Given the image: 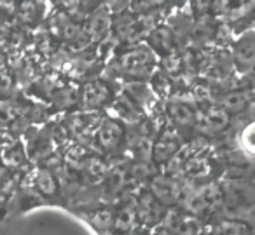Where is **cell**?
<instances>
[{"instance_id": "19", "label": "cell", "mask_w": 255, "mask_h": 235, "mask_svg": "<svg viewBox=\"0 0 255 235\" xmlns=\"http://www.w3.org/2000/svg\"><path fill=\"white\" fill-rule=\"evenodd\" d=\"M42 4H37V2H23V4L16 5V12L19 23L23 25H35L40 19V14H42V9H39Z\"/></svg>"}, {"instance_id": "10", "label": "cell", "mask_w": 255, "mask_h": 235, "mask_svg": "<svg viewBox=\"0 0 255 235\" xmlns=\"http://www.w3.org/2000/svg\"><path fill=\"white\" fill-rule=\"evenodd\" d=\"M109 112L112 113V119L119 120L123 126L124 124L138 126V124L145 119L142 110H140L136 105H133L123 92H119V94L114 98V101L109 105Z\"/></svg>"}, {"instance_id": "7", "label": "cell", "mask_w": 255, "mask_h": 235, "mask_svg": "<svg viewBox=\"0 0 255 235\" xmlns=\"http://www.w3.org/2000/svg\"><path fill=\"white\" fill-rule=\"evenodd\" d=\"M116 98L112 85L105 78H93L86 82L81 89V105L86 112L96 113V110L105 108Z\"/></svg>"}, {"instance_id": "3", "label": "cell", "mask_w": 255, "mask_h": 235, "mask_svg": "<svg viewBox=\"0 0 255 235\" xmlns=\"http://www.w3.org/2000/svg\"><path fill=\"white\" fill-rule=\"evenodd\" d=\"M184 138L170 126L164 124V127L159 131L156 138L152 141V150H150V162L154 164V167H163L182 147H184Z\"/></svg>"}, {"instance_id": "2", "label": "cell", "mask_w": 255, "mask_h": 235, "mask_svg": "<svg viewBox=\"0 0 255 235\" xmlns=\"http://www.w3.org/2000/svg\"><path fill=\"white\" fill-rule=\"evenodd\" d=\"M163 113L166 122L184 138L185 133H194L196 124H198L199 110L192 103V99H185V96L171 94L168 99L163 101Z\"/></svg>"}, {"instance_id": "9", "label": "cell", "mask_w": 255, "mask_h": 235, "mask_svg": "<svg viewBox=\"0 0 255 235\" xmlns=\"http://www.w3.org/2000/svg\"><path fill=\"white\" fill-rule=\"evenodd\" d=\"M233 65L238 75H250L255 60V44H254V30L241 33L233 42Z\"/></svg>"}, {"instance_id": "22", "label": "cell", "mask_w": 255, "mask_h": 235, "mask_svg": "<svg viewBox=\"0 0 255 235\" xmlns=\"http://www.w3.org/2000/svg\"><path fill=\"white\" fill-rule=\"evenodd\" d=\"M129 235H147V234H142V232H140L138 228H136V230H135V232H131Z\"/></svg>"}, {"instance_id": "14", "label": "cell", "mask_w": 255, "mask_h": 235, "mask_svg": "<svg viewBox=\"0 0 255 235\" xmlns=\"http://www.w3.org/2000/svg\"><path fill=\"white\" fill-rule=\"evenodd\" d=\"M203 235H252V225L236 218H215Z\"/></svg>"}, {"instance_id": "21", "label": "cell", "mask_w": 255, "mask_h": 235, "mask_svg": "<svg viewBox=\"0 0 255 235\" xmlns=\"http://www.w3.org/2000/svg\"><path fill=\"white\" fill-rule=\"evenodd\" d=\"M89 221L98 232L109 234L110 227H112V211L110 209H98L93 214H89Z\"/></svg>"}, {"instance_id": "18", "label": "cell", "mask_w": 255, "mask_h": 235, "mask_svg": "<svg viewBox=\"0 0 255 235\" xmlns=\"http://www.w3.org/2000/svg\"><path fill=\"white\" fill-rule=\"evenodd\" d=\"M159 70L170 78H177L184 74V58H182V53H178V51L159 58Z\"/></svg>"}, {"instance_id": "11", "label": "cell", "mask_w": 255, "mask_h": 235, "mask_svg": "<svg viewBox=\"0 0 255 235\" xmlns=\"http://www.w3.org/2000/svg\"><path fill=\"white\" fill-rule=\"evenodd\" d=\"M145 44L157 58L168 56V54L175 53L177 51V46H175V39L171 30L168 28L166 25H156L145 37Z\"/></svg>"}, {"instance_id": "8", "label": "cell", "mask_w": 255, "mask_h": 235, "mask_svg": "<svg viewBox=\"0 0 255 235\" xmlns=\"http://www.w3.org/2000/svg\"><path fill=\"white\" fill-rule=\"evenodd\" d=\"M147 190L161 206L171 209V207H177L180 200V178H171L164 172H157L147 183Z\"/></svg>"}, {"instance_id": "6", "label": "cell", "mask_w": 255, "mask_h": 235, "mask_svg": "<svg viewBox=\"0 0 255 235\" xmlns=\"http://www.w3.org/2000/svg\"><path fill=\"white\" fill-rule=\"evenodd\" d=\"M93 138H95L96 147L103 154H116L117 150L123 148L124 141H126V127L112 117H103Z\"/></svg>"}, {"instance_id": "16", "label": "cell", "mask_w": 255, "mask_h": 235, "mask_svg": "<svg viewBox=\"0 0 255 235\" xmlns=\"http://www.w3.org/2000/svg\"><path fill=\"white\" fill-rule=\"evenodd\" d=\"M33 186L44 197H54L58 193V179L47 167H39L33 176Z\"/></svg>"}, {"instance_id": "17", "label": "cell", "mask_w": 255, "mask_h": 235, "mask_svg": "<svg viewBox=\"0 0 255 235\" xmlns=\"http://www.w3.org/2000/svg\"><path fill=\"white\" fill-rule=\"evenodd\" d=\"M147 84H149V87L152 89V92L159 101H164L171 96V78L166 77L159 68L150 75Z\"/></svg>"}, {"instance_id": "5", "label": "cell", "mask_w": 255, "mask_h": 235, "mask_svg": "<svg viewBox=\"0 0 255 235\" xmlns=\"http://www.w3.org/2000/svg\"><path fill=\"white\" fill-rule=\"evenodd\" d=\"M161 228L168 235H203L205 234V223L199 218L191 216L180 207H171L166 211L163 218Z\"/></svg>"}, {"instance_id": "20", "label": "cell", "mask_w": 255, "mask_h": 235, "mask_svg": "<svg viewBox=\"0 0 255 235\" xmlns=\"http://www.w3.org/2000/svg\"><path fill=\"white\" fill-rule=\"evenodd\" d=\"M2 160H4L9 167L18 169L19 165H23L26 162V152L23 150L21 145H18L14 141L11 147L4 148V152H2Z\"/></svg>"}, {"instance_id": "1", "label": "cell", "mask_w": 255, "mask_h": 235, "mask_svg": "<svg viewBox=\"0 0 255 235\" xmlns=\"http://www.w3.org/2000/svg\"><path fill=\"white\" fill-rule=\"evenodd\" d=\"M159 58L143 42L133 44L116 58L110 68L116 77H124L128 82H145L157 70Z\"/></svg>"}, {"instance_id": "12", "label": "cell", "mask_w": 255, "mask_h": 235, "mask_svg": "<svg viewBox=\"0 0 255 235\" xmlns=\"http://www.w3.org/2000/svg\"><path fill=\"white\" fill-rule=\"evenodd\" d=\"M217 106L227 113L229 117L243 115L245 112L252 108V91H243V89H234L227 91L217 98Z\"/></svg>"}, {"instance_id": "23", "label": "cell", "mask_w": 255, "mask_h": 235, "mask_svg": "<svg viewBox=\"0 0 255 235\" xmlns=\"http://www.w3.org/2000/svg\"><path fill=\"white\" fill-rule=\"evenodd\" d=\"M150 235H168V234H164V232H156V234H150Z\"/></svg>"}, {"instance_id": "15", "label": "cell", "mask_w": 255, "mask_h": 235, "mask_svg": "<svg viewBox=\"0 0 255 235\" xmlns=\"http://www.w3.org/2000/svg\"><path fill=\"white\" fill-rule=\"evenodd\" d=\"M157 174V169L150 160H133L128 164V181L129 185H147L154 176Z\"/></svg>"}, {"instance_id": "13", "label": "cell", "mask_w": 255, "mask_h": 235, "mask_svg": "<svg viewBox=\"0 0 255 235\" xmlns=\"http://www.w3.org/2000/svg\"><path fill=\"white\" fill-rule=\"evenodd\" d=\"M110 25H112V14L109 12L107 4H100L95 11L89 14L86 30L91 35L93 42H103L110 35Z\"/></svg>"}, {"instance_id": "4", "label": "cell", "mask_w": 255, "mask_h": 235, "mask_svg": "<svg viewBox=\"0 0 255 235\" xmlns=\"http://www.w3.org/2000/svg\"><path fill=\"white\" fill-rule=\"evenodd\" d=\"M166 211H168L166 207L161 206L147 188L138 190V192L135 193L136 223L145 228V230H152V228H156V227H161Z\"/></svg>"}]
</instances>
